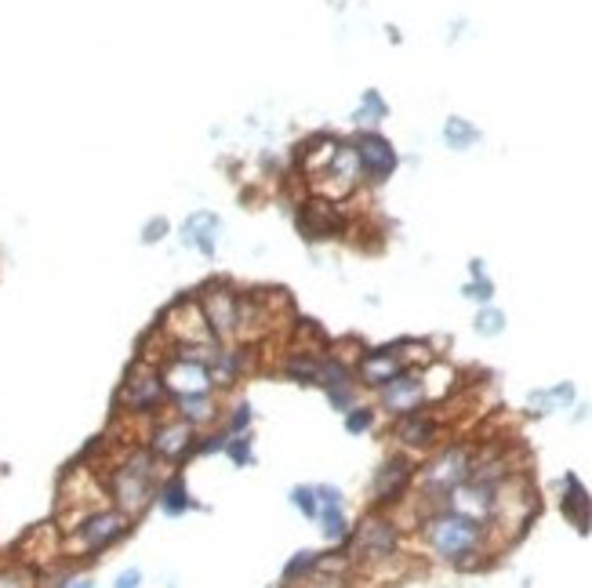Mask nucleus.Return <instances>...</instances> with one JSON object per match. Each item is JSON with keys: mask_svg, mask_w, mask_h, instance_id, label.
Segmentation results:
<instances>
[{"mask_svg": "<svg viewBox=\"0 0 592 588\" xmlns=\"http://www.w3.org/2000/svg\"><path fill=\"white\" fill-rule=\"evenodd\" d=\"M418 541L433 560L455 566V571H477L491 555V527L461 516V512L436 505L418 519Z\"/></svg>", "mask_w": 592, "mask_h": 588, "instance_id": "1", "label": "nucleus"}, {"mask_svg": "<svg viewBox=\"0 0 592 588\" xmlns=\"http://www.w3.org/2000/svg\"><path fill=\"white\" fill-rule=\"evenodd\" d=\"M400 541H404V527L400 519L390 516L385 509H371L357 527H353L349 541L342 549L349 552L353 566H360L363 574H396V563L404 560L400 555Z\"/></svg>", "mask_w": 592, "mask_h": 588, "instance_id": "2", "label": "nucleus"}, {"mask_svg": "<svg viewBox=\"0 0 592 588\" xmlns=\"http://www.w3.org/2000/svg\"><path fill=\"white\" fill-rule=\"evenodd\" d=\"M472 465H477V446L472 443H447L425 465H418V519H422V512L444 505L451 490L472 476Z\"/></svg>", "mask_w": 592, "mask_h": 588, "instance_id": "3", "label": "nucleus"}, {"mask_svg": "<svg viewBox=\"0 0 592 588\" xmlns=\"http://www.w3.org/2000/svg\"><path fill=\"white\" fill-rule=\"evenodd\" d=\"M135 519L121 512L116 505H102L88 512L77 527L62 534V555L66 563H81V560H95V555L110 552L113 544H121L127 534H132Z\"/></svg>", "mask_w": 592, "mask_h": 588, "instance_id": "4", "label": "nucleus"}, {"mask_svg": "<svg viewBox=\"0 0 592 588\" xmlns=\"http://www.w3.org/2000/svg\"><path fill=\"white\" fill-rule=\"evenodd\" d=\"M171 407V392L164 385V375H160L157 364H146V359H135L127 367V375L116 389L113 411L116 418H160Z\"/></svg>", "mask_w": 592, "mask_h": 588, "instance_id": "5", "label": "nucleus"}, {"mask_svg": "<svg viewBox=\"0 0 592 588\" xmlns=\"http://www.w3.org/2000/svg\"><path fill=\"white\" fill-rule=\"evenodd\" d=\"M295 229L303 233L306 244H331V240L349 236L353 218L346 215V204L306 196V200H298L295 207Z\"/></svg>", "mask_w": 592, "mask_h": 588, "instance_id": "6", "label": "nucleus"}, {"mask_svg": "<svg viewBox=\"0 0 592 588\" xmlns=\"http://www.w3.org/2000/svg\"><path fill=\"white\" fill-rule=\"evenodd\" d=\"M160 331L171 345H214V334L208 327V316L200 309L197 291L178 294L175 302H168V309L160 313Z\"/></svg>", "mask_w": 592, "mask_h": 588, "instance_id": "7", "label": "nucleus"}, {"mask_svg": "<svg viewBox=\"0 0 592 588\" xmlns=\"http://www.w3.org/2000/svg\"><path fill=\"white\" fill-rule=\"evenodd\" d=\"M200 309L208 316V327L219 345L236 342V309H240V287L225 277H211L197 287Z\"/></svg>", "mask_w": 592, "mask_h": 588, "instance_id": "8", "label": "nucleus"}, {"mask_svg": "<svg viewBox=\"0 0 592 588\" xmlns=\"http://www.w3.org/2000/svg\"><path fill=\"white\" fill-rule=\"evenodd\" d=\"M197 440H200L197 425L182 421L178 414H171V411H164L160 418L149 421V432H146V446L164 465H178V462H186L189 454H197Z\"/></svg>", "mask_w": 592, "mask_h": 588, "instance_id": "9", "label": "nucleus"}, {"mask_svg": "<svg viewBox=\"0 0 592 588\" xmlns=\"http://www.w3.org/2000/svg\"><path fill=\"white\" fill-rule=\"evenodd\" d=\"M415 479H418L415 457H411V454H404V451L390 454V457H385V462L371 473V501H374V509H385V512H390L393 505H400V501H404L407 494H411Z\"/></svg>", "mask_w": 592, "mask_h": 588, "instance_id": "10", "label": "nucleus"}, {"mask_svg": "<svg viewBox=\"0 0 592 588\" xmlns=\"http://www.w3.org/2000/svg\"><path fill=\"white\" fill-rule=\"evenodd\" d=\"M353 146H357L363 182L382 185L385 179H393L396 168H400V152H396V146L382 135V131H374V127L357 131V135H353Z\"/></svg>", "mask_w": 592, "mask_h": 588, "instance_id": "11", "label": "nucleus"}, {"mask_svg": "<svg viewBox=\"0 0 592 588\" xmlns=\"http://www.w3.org/2000/svg\"><path fill=\"white\" fill-rule=\"evenodd\" d=\"M379 407L390 414V418H407V414H418L429 407V396H425V381H422V370L418 367H407L400 370L390 385L379 389Z\"/></svg>", "mask_w": 592, "mask_h": 588, "instance_id": "12", "label": "nucleus"}, {"mask_svg": "<svg viewBox=\"0 0 592 588\" xmlns=\"http://www.w3.org/2000/svg\"><path fill=\"white\" fill-rule=\"evenodd\" d=\"M160 375H164V385L171 396H193V392H219L214 389L211 367L200 364V359L178 356L171 353L164 364H160Z\"/></svg>", "mask_w": 592, "mask_h": 588, "instance_id": "13", "label": "nucleus"}, {"mask_svg": "<svg viewBox=\"0 0 592 588\" xmlns=\"http://www.w3.org/2000/svg\"><path fill=\"white\" fill-rule=\"evenodd\" d=\"M440 436H444V421L436 418V411H418V414H407V418H393V443L400 446L404 454L433 451Z\"/></svg>", "mask_w": 592, "mask_h": 588, "instance_id": "14", "label": "nucleus"}, {"mask_svg": "<svg viewBox=\"0 0 592 588\" xmlns=\"http://www.w3.org/2000/svg\"><path fill=\"white\" fill-rule=\"evenodd\" d=\"M400 370H407V364L400 359V348H396V342L379 345V348H363L360 359H357V385L379 392L382 385H390Z\"/></svg>", "mask_w": 592, "mask_h": 588, "instance_id": "15", "label": "nucleus"}, {"mask_svg": "<svg viewBox=\"0 0 592 588\" xmlns=\"http://www.w3.org/2000/svg\"><path fill=\"white\" fill-rule=\"evenodd\" d=\"M444 505L461 512V516L483 523V527H491V523H494V509H498V487L480 483V479H466L461 487L451 490Z\"/></svg>", "mask_w": 592, "mask_h": 588, "instance_id": "16", "label": "nucleus"}, {"mask_svg": "<svg viewBox=\"0 0 592 588\" xmlns=\"http://www.w3.org/2000/svg\"><path fill=\"white\" fill-rule=\"evenodd\" d=\"M208 367H211L214 389H233L236 381L255 367V353H251V345H236V342L219 345Z\"/></svg>", "mask_w": 592, "mask_h": 588, "instance_id": "17", "label": "nucleus"}, {"mask_svg": "<svg viewBox=\"0 0 592 588\" xmlns=\"http://www.w3.org/2000/svg\"><path fill=\"white\" fill-rule=\"evenodd\" d=\"M171 414H178L182 421L197 425V429H211L225 418L219 392H193V396H171Z\"/></svg>", "mask_w": 592, "mask_h": 588, "instance_id": "18", "label": "nucleus"}, {"mask_svg": "<svg viewBox=\"0 0 592 588\" xmlns=\"http://www.w3.org/2000/svg\"><path fill=\"white\" fill-rule=\"evenodd\" d=\"M219 233H222V218L214 211H193L178 229L182 247L200 250L203 258H214V250H219Z\"/></svg>", "mask_w": 592, "mask_h": 588, "instance_id": "19", "label": "nucleus"}, {"mask_svg": "<svg viewBox=\"0 0 592 588\" xmlns=\"http://www.w3.org/2000/svg\"><path fill=\"white\" fill-rule=\"evenodd\" d=\"M559 487H564V498H559V512H564V519L578 534H589V527H592V498H589V490L581 487V479L575 473H567Z\"/></svg>", "mask_w": 592, "mask_h": 588, "instance_id": "20", "label": "nucleus"}, {"mask_svg": "<svg viewBox=\"0 0 592 588\" xmlns=\"http://www.w3.org/2000/svg\"><path fill=\"white\" fill-rule=\"evenodd\" d=\"M422 381H425V396L429 403H447L455 396L458 381H461V370L455 364H447V359H433V364L422 367Z\"/></svg>", "mask_w": 592, "mask_h": 588, "instance_id": "21", "label": "nucleus"}, {"mask_svg": "<svg viewBox=\"0 0 592 588\" xmlns=\"http://www.w3.org/2000/svg\"><path fill=\"white\" fill-rule=\"evenodd\" d=\"M575 400H578V389L570 385V381H556V385L534 389L531 396H527V414H531V418H545V414L553 411L575 407Z\"/></svg>", "mask_w": 592, "mask_h": 588, "instance_id": "22", "label": "nucleus"}, {"mask_svg": "<svg viewBox=\"0 0 592 588\" xmlns=\"http://www.w3.org/2000/svg\"><path fill=\"white\" fill-rule=\"evenodd\" d=\"M157 505L164 509V516H186L193 509V494L182 476H164L157 487Z\"/></svg>", "mask_w": 592, "mask_h": 588, "instance_id": "23", "label": "nucleus"}, {"mask_svg": "<svg viewBox=\"0 0 592 588\" xmlns=\"http://www.w3.org/2000/svg\"><path fill=\"white\" fill-rule=\"evenodd\" d=\"M320 530H324V541L328 544H346L349 541V534H353V527H349V519H346V509L342 505H320Z\"/></svg>", "mask_w": 592, "mask_h": 588, "instance_id": "24", "label": "nucleus"}, {"mask_svg": "<svg viewBox=\"0 0 592 588\" xmlns=\"http://www.w3.org/2000/svg\"><path fill=\"white\" fill-rule=\"evenodd\" d=\"M444 142L455 152H466V149H472L480 142V127L472 124V120H466V117H447L444 120Z\"/></svg>", "mask_w": 592, "mask_h": 588, "instance_id": "25", "label": "nucleus"}, {"mask_svg": "<svg viewBox=\"0 0 592 588\" xmlns=\"http://www.w3.org/2000/svg\"><path fill=\"white\" fill-rule=\"evenodd\" d=\"M385 117H390V106H385V98L371 87V91H363L357 113H353V124H357L360 131L363 127H379Z\"/></svg>", "mask_w": 592, "mask_h": 588, "instance_id": "26", "label": "nucleus"}, {"mask_svg": "<svg viewBox=\"0 0 592 588\" xmlns=\"http://www.w3.org/2000/svg\"><path fill=\"white\" fill-rule=\"evenodd\" d=\"M317 574H320V552H298L295 560L284 566V588L309 585Z\"/></svg>", "mask_w": 592, "mask_h": 588, "instance_id": "27", "label": "nucleus"}, {"mask_svg": "<svg viewBox=\"0 0 592 588\" xmlns=\"http://www.w3.org/2000/svg\"><path fill=\"white\" fill-rule=\"evenodd\" d=\"M505 327H509V316H505L494 302L480 305L477 316H472V331L480 338H498V334H505Z\"/></svg>", "mask_w": 592, "mask_h": 588, "instance_id": "28", "label": "nucleus"}, {"mask_svg": "<svg viewBox=\"0 0 592 588\" xmlns=\"http://www.w3.org/2000/svg\"><path fill=\"white\" fill-rule=\"evenodd\" d=\"M291 505L303 512L306 519H320V490L309 487V483L291 487Z\"/></svg>", "mask_w": 592, "mask_h": 588, "instance_id": "29", "label": "nucleus"}, {"mask_svg": "<svg viewBox=\"0 0 592 588\" xmlns=\"http://www.w3.org/2000/svg\"><path fill=\"white\" fill-rule=\"evenodd\" d=\"M40 574H34L29 566H0V588H40Z\"/></svg>", "mask_w": 592, "mask_h": 588, "instance_id": "30", "label": "nucleus"}, {"mask_svg": "<svg viewBox=\"0 0 592 588\" xmlns=\"http://www.w3.org/2000/svg\"><path fill=\"white\" fill-rule=\"evenodd\" d=\"M461 298L477 302V305H491L494 302V280L483 272V277H469L461 283Z\"/></svg>", "mask_w": 592, "mask_h": 588, "instance_id": "31", "label": "nucleus"}, {"mask_svg": "<svg viewBox=\"0 0 592 588\" xmlns=\"http://www.w3.org/2000/svg\"><path fill=\"white\" fill-rule=\"evenodd\" d=\"M236 468H244V465H251L255 462V451H251V432H244V436H230L225 440V451H222Z\"/></svg>", "mask_w": 592, "mask_h": 588, "instance_id": "32", "label": "nucleus"}, {"mask_svg": "<svg viewBox=\"0 0 592 588\" xmlns=\"http://www.w3.org/2000/svg\"><path fill=\"white\" fill-rule=\"evenodd\" d=\"M251 421H255L251 403H236V407L222 418V429L230 436H244V432H251Z\"/></svg>", "mask_w": 592, "mask_h": 588, "instance_id": "33", "label": "nucleus"}, {"mask_svg": "<svg viewBox=\"0 0 592 588\" xmlns=\"http://www.w3.org/2000/svg\"><path fill=\"white\" fill-rule=\"evenodd\" d=\"M374 421H379L374 407H363V403H357V407L346 414V432L349 436H368L374 429Z\"/></svg>", "mask_w": 592, "mask_h": 588, "instance_id": "34", "label": "nucleus"}, {"mask_svg": "<svg viewBox=\"0 0 592 588\" xmlns=\"http://www.w3.org/2000/svg\"><path fill=\"white\" fill-rule=\"evenodd\" d=\"M357 392H360V385H342V389H328V403L331 407H335L342 418H346V414L357 407Z\"/></svg>", "mask_w": 592, "mask_h": 588, "instance_id": "35", "label": "nucleus"}, {"mask_svg": "<svg viewBox=\"0 0 592 588\" xmlns=\"http://www.w3.org/2000/svg\"><path fill=\"white\" fill-rule=\"evenodd\" d=\"M171 233V222L164 215H157V218H149V222L143 225V233H138V240H143L146 247H153V244H160Z\"/></svg>", "mask_w": 592, "mask_h": 588, "instance_id": "36", "label": "nucleus"}, {"mask_svg": "<svg viewBox=\"0 0 592 588\" xmlns=\"http://www.w3.org/2000/svg\"><path fill=\"white\" fill-rule=\"evenodd\" d=\"M225 440H230V432H208V436H200L197 440V454H219L225 451Z\"/></svg>", "mask_w": 592, "mask_h": 588, "instance_id": "37", "label": "nucleus"}, {"mask_svg": "<svg viewBox=\"0 0 592 588\" xmlns=\"http://www.w3.org/2000/svg\"><path fill=\"white\" fill-rule=\"evenodd\" d=\"M113 588H143V571H138V566H127V571L116 574Z\"/></svg>", "mask_w": 592, "mask_h": 588, "instance_id": "38", "label": "nucleus"}, {"mask_svg": "<svg viewBox=\"0 0 592 588\" xmlns=\"http://www.w3.org/2000/svg\"><path fill=\"white\" fill-rule=\"evenodd\" d=\"M62 588H95V577H91V574H84V571H73V566H70L66 585H62Z\"/></svg>", "mask_w": 592, "mask_h": 588, "instance_id": "39", "label": "nucleus"}]
</instances>
